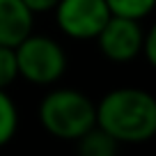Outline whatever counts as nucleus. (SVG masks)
Listing matches in <instances>:
<instances>
[{"label": "nucleus", "instance_id": "1", "mask_svg": "<svg viewBox=\"0 0 156 156\" xmlns=\"http://www.w3.org/2000/svg\"><path fill=\"white\" fill-rule=\"evenodd\" d=\"M97 126L119 145H140L156 136V97L140 87H115L97 103Z\"/></svg>", "mask_w": 156, "mask_h": 156}, {"label": "nucleus", "instance_id": "2", "mask_svg": "<svg viewBox=\"0 0 156 156\" xmlns=\"http://www.w3.org/2000/svg\"><path fill=\"white\" fill-rule=\"evenodd\" d=\"M39 124L58 140L76 142L97 126V103L80 90L55 87L41 99L37 108Z\"/></svg>", "mask_w": 156, "mask_h": 156}, {"label": "nucleus", "instance_id": "3", "mask_svg": "<svg viewBox=\"0 0 156 156\" xmlns=\"http://www.w3.org/2000/svg\"><path fill=\"white\" fill-rule=\"evenodd\" d=\"M14 51L19 76L32 85H53L67 71V53L53 37L32 32Z\"/></svg>", "mask_w": 156, "mask_h": 156}, {"label": "nucleus", "instance_id": "4", "mask_svg": "<svg viewBox=\"0 0 156 156\" xmlns=\"http://www.w3.org/2000/svg\"><path fill=\"white\" fill-rule=\"evenodd\" d=\"M53 12L62 34L76 41L97 39L112 16L106 0H60Z\"/></svg>", "mask_w": 156, "mask_h": 156}, {"label": "nucleus", "instance_id": "5", "mask_svg": "<svg viewBox=\"0 0 156 156\" xmlns=\"http://www.w3.org/2000/svg\"><path fill=\"white\" fill-rule=\"evenodd\" d=\"M99 51L103 58L110 62L124 64L136 60L142 53V44H145V30H142L140 21L126 19V16H115L108 19L103 30L97 37Z\"/></svg>", "mask_w": 156, "mask_h": 156}, {"label": "nucleus", "instance_id": "6", "mask_svg": "<svg viewBox=\"0 0 156 156\" xmlns=\"http://www.w3.org/2000/svg\"><path fill=\"white\" fill-rule=\"evenodd\" d=\"M34 14L23 0H0V46H16L32 34Z\"/></svg>", "mask_w": 156, "mask_h": 156}, {"label": "nucleus", "instance_id": "7", "mask_svg": "<svg viewBox=\"0 0 156 156\" xmlns=\"http://www.w3.org/2000/svg\"><path fill=\"white\" fill-rule=\"evenodd\" d=\"M76 154L78 156H117L119 154V142L112 136H108L103 129L94 126L76 140Z\"/></svg>", "mask_w": 156, "mask_h": 156}, {"label": "nucleus", "instance_id": "8", "mask_svg": "<svg viewBox=\"0 0 156 156\" xmlns=\"http://www.w3.org/2000/svg\"><path fill=\"white\" fill-rule=\"evenodd\" d=\"M19 131V108L7 90H0V149L9 145Z\"/></svg>", "mask_w": 156, "mask_h": 156}, {"label": "nucleus", "instance_id": "9", "mask_svg": "<svg viewBox=\"0 0 156 156\" xmlns=\"http://www.w3.org/2000/svg\"><path fill=\"white\" fill-rule=\"evenodd\" d=\"M106 5L115 16L142 21L145 16H149V12H154L156 0H106Z\"/></svg>", "mask_w": 156, "mask_h": 156}, {"label": "nucleus", "instance_id": "10", "mask_svg": "<svg viewBox=\"0 0 156 156\" xmlns=\"http://www.w3.org/2000/svg\"><path fill=\"white\" fill-rule=\"evenodd\" d=\"M19 78L16 51L12 46H0V90H7Z\"/></svg>", "mask_w": 156, "mask_h": 156}, {"label": "nucleus", "instance_id": "11", "mask_svg": "<svg viewBox=\"0 0 156 156\" xmlns=\"http://www.w3.org/2000/svg\"><path fill=\"white\" fill-rule=\"evenodd\" d=\"M142 55L147 58V62L156 69V23L145 32V44H142Z\"/></svg>", "mask_w": 156, "mask_h": 156}, {"label": "nucleus", "instance_id": "12", "mask_svg": "<svg viewBox=\"0 0 156 156\" xmlns=\"http://www.w3.org/2000/svg\"><path fill=\"white\" fill-rule=\"evenodd\" d=\"M25 7H28L30 12H32L34 16L37 14H46V12H53L55 7H58L60 0H23Z\"/></svg>", "mask_w": 156, "mask_h": 156}]
</instances>
